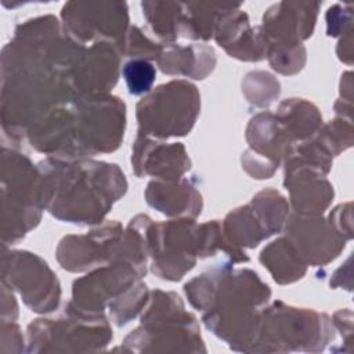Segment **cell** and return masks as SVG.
Instances as JSON below:
<instances>
[{
  "instance_id": "obj_13",
  "label": "cell",
  "mask_w": 354,
  "mask_h": 354,
  "mask_svg": "<svg viewBox=\"0 0 354 354\" xmlns=\"http://www.w3.org/2000/svg\"><path fill=\"white\" fill-rule=\"evenodd\" d=\"M147 267L113 257L76 279L72 286L71 304L86 313H104V308L145 275Z\"/></svg>"
},
{
  "instance_id": "obj_3",
  "label": "cell",
  "mask_w": 354,
  "mask_h": 354,
  "mask_svg": "<svg viewBox=\"0 0 354 354\" xmlns=\"http://www.w3.org/2000/svg\"><path fill=\"white\" fill-rule=\"evenodd\" d=\"M43 206L55 218L80 225L100 224L127 191V181L115 163L90 158L47 156L37 163Z\"/></svg>"
},
{
  "instance_id": "obj_33",
  "label": "cell",
  "mask_w": 354,
  "mask_h": 354,
  "mask_svg": "<svg viewBox=\"0 0 354 354\" xmlns=\"http://www.w3.org/2000/svg\"><path fill=\"white\" fill-rule=\"evenodd\" d=\"M274 71L282 75H295L303 69L307 51L303 43L292 46H268L266 57Z\"/></svg>"
},
{
  "instance_id": "obj_40",
  "label": "cell",
  "mask_w": 354,
  "mask_h": 354,
  "mask_svg": "<svg viewBox=\"0 0 354 354\" xmlns=\"http://www.w3.org/2000/svg\"><path fill=\"white\" fill-rule=\"evenodd\" d=\"M351 33L353 30L347 32L346 35H343V37L340 39L339 44H337V55L339 58L346 62V64H351V57H353V46H351Z\"/></svg>"
},
{
  "instance_id": "obj_39",
  "label": "cell",
  "mask_w": 354,
  "mask_h": 354,
  "mask_svg": "<svg viewBox=\"0 0 354 354\" xmlns=\"http://www.w3.org/2000/svg\"><path fill=\"white\" fill-rule=\"evenodd\" d=\"M333 326L342 333V337L344 339L346 344L351 343V336H353V313L348 308L339 310L333 315Z\"/></svg>"
},
{
  "instance_id": "obj_15",
  "label": "cell",
  "mask_w": 354,
  "mask_h": 354,
  "mask_svg": "<svg viewBox=\"0 0 354 354\" xmlns=\"http://www.w3.org/2000/svg\"><path fill=\"white\" fill-rule=\"evenodd\" d=\"M123 231L120 223L106 221L86 235H66L59 241L55 257L71 272L94 270L113 259Z\"/></svg>"
},
{
  "instance_id": "obj_25",
  "label": "cell",
  "mask_w": 354,
  "mask_h": 354,
  "mask_svg": "<svg viewBox=\"0 0 354 354\" xmlns=\"http://www.w3.org/2000/svg\"><path fill=\"white\" fill-rule=\"evenodd\" d=\"M221 231L227 242L238 249H253L271 236L267 225L252 205L231 210L221 223Z\"/></svg>"
},
{
  "instance_id": "obj_9",
  "label": "cell",
  "mask_w": 354,
  "mask_h": 354,
  "mask_svg": "<svg viewBox=\"0 0 354 354\" xmlns=\"http://www.w3.org/2000/svg\"><path fill=\"white\" fill-rule=\"evenodd\" d=\"M73 159L116 151L124 136L126 105L112 94L71 102Z\"/></svg>"
},
{
  "instance_id": "obj_31",
  "label": "cell",
  "mask_w": 354,
  "mask_h": 354,
  "mask_svg": "<svg viewBox=\"0 0 354 354\" xmlns=\"http://www.w3.org/2000/svg\"><path fill=\"white\" fill-rule=\"evenodd\" d=\"M279 82L268 72L253 71L242 80V94L246 101L257 108H266L279 97Z\"/></svg>"
},
{
  "instance_id": "obj_20",
  "label": "cell",
  "mask_w": 354,
  "mask_h": 354,
  "mask_svg": "<svg viewBox=\"0 0 354 354\" xmlns=\"http://www.w3.org/2000/svg\"><path fill=\"white\" fill-rule=\"evenodd\" d=\"M147 203L155 210L178 218H195L203 201L199 189L188 180H152L145 189Z\"/></svg>"
},
{
  "instance_id": "obj_24",
  "label": "cell",
  "mask_w": 354,
  "mask_h": 354,
  "mask_svg": "<svg viewBox=\"0 0 354 354\" xmlns=\"http://www.w3.org/2000/svg\"><path fill=\"white\" fill-rule=\"evenodd\" d=\"M246 140L250 151L275 166H279L288 148L292 145L271 112H260L250 119L246 127Z\"/></svg>"
},
{
  "instance_id": "obj_4",
  "label": "cell",
  "mask_w": 354,
  "mask_h": 354,
  "mask_svg": "<svg viewBox=\"0 0 354 354\" xmlns=\"http://www.w3.org/2000/svg\"><path fill=\"white\" fill-rule=\"evenodd\" d=\"M152 272L166 281H180L196 264L198 257L228 252L221 224L217 220L203 224L194 218L151 223L147 230Z\"/></svg>"
},
{
  "instance_id": "obj_19",
  "label": "cell",
  "mask_w": 354,
  "mask_h": 354,
  "mask_svg": "<svg viewBox=\"0 0 354 354\" xmlns=\"http://www.w3.org/2000/svg\"><path fill=\"white\" fill-rule=\"evenodd\" d=\"M217 44L230 57L257 62L267 57L268 43L260 26H250L249 17L241 4H231L216 22L213 33Z\"/></svg>"
},
{
  "instance_id": "obj_38",
  "label": "cell",
  "mask_w": 354,
  "mask_h": 354,
  "mask_svg": "<svg viewBox=\"0 0 354 354\" xmlns=\"http://www.w3.org/2000/svg\"><path fill=\"white\" fill-rule=\"evenodd\" d=\"M328 221L330 225L346 239L350 241L353 238V216H351V202L342 203L336 206L330 214Z\"/></svg>"
},
{
  "instance_id": "obj_6",
  "label": "cell",
  "mask_w": 354,
  "mask_h": 354,
  "mask_svg": "<svg viewBox=\"0 0 354 354\" xmlns=\"http://www.w3.org/2000/svg\"><path fill=\"white\" fill-rule=\"evenodd\" d=\"M335 337L330 317L282 301L264 307L252 351H322Z\"/></svg>"
},
{
  "instance_id": "obj_11",
  "label": "cell",
  "mask_w": 354,
  "mask_h": 354,
  "mask_svg": "<svg viewBox=\"0 0 354 354\" xmlns=\"http://www.w3.org/2000/svg\"><path fill=\"white\" fill-rule=\"evenodd\" d=\"M64 32L80 46L97 41L120 44L129 25L124 1H68L61 10Z\"/></svg>"
},
{
  "instance_id": "obj_32",
  "label": "cell",
  "mask_w": 354,
  "mask_h": 354,
  "mask_svg": "<svg viewBox=\"0 0 354 354\" xmlns=\"http://www.w3.org/2000/svg\"><path fill=\"white\" fill-rule=\"evenodd\" d=\"M314 138L333 158L353 145L351 120L335 118L326 124H322Z\"/></svg>"
},
{
  "instance_id": "obj_12",
  "label": "cell",
  "mask_w": 354,
  "mask_h": 354,
  "mask_svg": "<svg viewBox=\"0 0 354 354\" xmlns=\"http://www.w3.org/2000/svg\"><path fill=\"white\" fill-rule=\"evenodd\" d=\"M3 281L18 290L35 313L54 311L61 299V285L48 264L35 253L10 250L3 253Z\"/></svg>"
},
{
  "instance_id": "obj_29",
  "label": "cell",
  "mask_w": 354,
  "mask_h": 354,
  "mask_svg": "<svg viewBox=\"0 0 354 354\" xmlns=\"http://www.w3.org/2000/svg\"><path fill=\"white\" fill-rule=\"evenodd\" d=\"M250 205L259 213L271 235L283 230L289 217V203L283 195L272 188H267L256 194Z\"/></svg>"
},
{
  "instance_id": "obj_16",
  "label": "cell",
  "mask_w": 354,
  "mask_h": 354,
  "mask_svg": "<svg viewBox=\"0 0 354 354\" xmlns=\"http://www.w3.org/2000/svg\"><path fill=\"white\" fill-rule=\"evenodd\" d=\"M122 57L119 44L112 41H97L86 47L71 72L76 100L109 94L118 83Z\"/></svg>"
},
{
  "instance_id": "obj_23",
  "label": "cell",
  "mask_w": 354,
  "mask_h": 354,
  "mask_svg": "<svg viewBox=\"0 0 354 354\" xmlns=\"http://www.w3.org/2000/svg\"><path fill=\"white\" fill-rule=\"evenodd\" d=\"M274 115L290 144L313 138L324 124L318 108L304 98L283 100Z\"/></svg>"
},
{
  "instance_id": "obj_14",
  "label": "cell",
  "mask_w": 354,
  "mask_h": 354,
  "mask_svg": "<svg viewBox=\"0 0 354 354\" xmlns=\"http://www.w3.org/2000/svg\"><path fill=\"white\" fill-rule=\"evenodd\" d=\"M283 231L306 266H325L346 246V239L322 214L292 213Z\"/></svg>"
},
{
  "instance_id": "obj_34",
  "label": "cell",
  "mask_w": 354,
  "mask_h": 354,
  "mask_svg": "<svg viewBox=\"0 0 354 354\" xmlns=\"http://www.w3.org/2000/svg\"><path fill=\"white\" fill-rule=\"evenodd\" d=\"M122 76L130 94L142 95L151 91L156 77V69L151 61L133 58L123 65Z\"/></svg>"
},
{
  "instance_id": "obj_22",
  "label": "cell",
  "mask_w": 354,
  "mask_h": 354,
  "mask_svg": "<svg viewBox=\"0 0 354 354\" xmlns=\"http://www.w3.org/2000/svg\"><path fill=\"white\" fill-rule=\"evenodd\" d=\"M217 58L213 47L207 44H176L163 43L158 66L165 75L184 76L196 80L205 79L216 66Z\"/></svg>"
},
{
  "instance_id": "obj_10",
  "label": "cell",
  "mask_w": 354,
  "mask_h": 354,
  "mask_svg": "<svg viewBox=\"0 0 354 354\" xmlns=\"http://www.w3.org/2000/svg\"><path fill=\"white\" fill-rule=\"evenodd\" d=\"M112 339L104 313H86L65 306L58 319H36L28 326V351H100Z\"/></svg>"
},
{
  "instance_id": "obj_2",
  "label": "cell",
  "mask_w": 354,
  "mask_h": 354,
  "mask_svg": "<svg viewBox=\"0 0 354 354\" xmlns=\"http://www.w3.org/2000/svg\"><path fill=\"white\" fill-rule=\"evenodd\" d=\"M231 266L223 263L202 272L185 283L184 292L191 306L203 311L202 321L213 335L235 351L250 353L271 290L254 271Z\"/></svg>"
},
{
  "instance_id": "obj_26",
  "label": "cell",
  "mask_w": 354,
  "mask_h": 354,
  "mask_svg": "<svg viewBox=\"0 0 354 354\" xmlns=\"http://www.w3.org/2000/svg\"><path fill=\"white\" fill-rule=\"evenodd\" d=\"M259 259L270 271L272 279L279 285L296 282L301 279L307 271V266L286 236H281L268 243L261 250Z\"/></svg>"
},
{
  "instance_id": "obj_5",
  "label": "cell",
  "mask_w": 354,
  "mask_h": 354,
  "mask_svg": "<svg viewBox=\"0 0 354 354\" xmlns=\"http://www.w3.org/2000/svg\"><path fill=\"white\" fill-rule=\"evenodd\" d=\"M196 318L185 311L174 292L152 290L141 315V325L129 333L123 346L129 351L205 353Z\"/></svg>"
},
{
  "instance_id": "obj_8",
  "label": "cell",
  "mask_w": 354,
  "mask_h": 354,
  "mask_svg": "<svg viewBox=\"0 0 354 354\" xmlns=\"http://www.w3.org/2000/svg\"><path fill=\"white\" fill-rule=\"evenodd\" d=\"M138 133L163 140L187 136L201 112V94L187 80H170L142 97L136 108Z\"/></svg>"
},
{
  "instance_id": "obj_28",
  "label": "cell",
  "mask_w": 354,
  "mask_h": 354,
  "mask_svg": "<svg viewBox=\"0 0 354 354\" xmlns=\"http://www.w3.org/2000/svg\"><path fill=\"white\" fill-rule=\"evenodd\" d=\"M232 3H184V18L181 37L206 41L213 37L216 22L223 11Z\"/></svg>"
},
{
  "instance_id": "obj_21",
  "label": "cell",
  "mask_w": 354,
  "mask_h": 354,
  "mask_svg": "<svg viewBox=\"0 0 354 354\" xmlns=\"http://www.w3.org/2000/svg\"><path fill=\"white\" fill-rule=\"evenodd\" d=\"M283 185L289 191L293 213L299 214H322L335 195L333 185L328 178L308 169L285 174Z\"/></svg>"
},
{
  "instance_id": "obj_36",
  "label": "cell",
  "mask_w": 354,
  "mask_h": 354,
  "mask_svg": "<svg viewBox=\"0 0 354 354\" xmlns=\"http://www.w3.org/2000/svg\"><path fill=\"white\" fill-rule=\"evenodd\" d=\"M353 30L351 4H335L326 11V35L336 37Z\"/></svg>"
},
{
  "instance_id": "obj_27",
  "label": "cell",
  "mask_w": 354,
  "mask_h": 354,
  "mask_svg": "<svg viewBox=\"0 0 354 354\" xmlns=\"http://www.w3.org/2000/svg\"><path fill=\"white\" fill-rule=\"evenodd\" d=\"M142 15L156 37L165 44L181 37L184 3L181 1H142Z\"/></svg>"
},
{
  "instance_id": "obj_7",
  "label": "cell",
  "mask_w": 354,
  "mask_h": 354,
  "mask_svg": "<svg viewBox=\"0 0 354 354\" xmlns=\"http://www.w3.org/2000/svg\"><path fill=\"white\" fill-rule=\"evenodd\" d=\"M3 243H15L41 218V176L24 153L3 147Z\"/></svg>"
},
{
  "instance_id": "obj_1",
  "label": "cell",
  "mask_w": 354,
  "mask_h": 354,
  "mask_svg": "<svg viewBox=\"0 0 354 354\" xmlns=\"http://www.w3.org/2000/svg\"><path fill=\"white\" fill-rule=\"evenodd\" d=\"M84 48L54 15L17 26L1 54V122L11 140L26 137L48 112L76 100L71 72Z\"/></svg>"
},
{
  "instance_id": "obj_18",
  "label": "cell",
  "mask_w": 354,
  "mask_h": 354,
  "mask_svg": "<svg viewBox=\"0 0 354 354\" xmlns=\"http://www.w3.org/2000/svg\"><path fill=\"white\" fill-rule=\"evenodd\" d=\"M131 167L137 177L178 180L189 170L191 159L181 142L166 144L137 133L131 148Z\"/></svg>"
},
{
  "instance_id": "obj_30",
  "label": "cell",
  "mask_w": 354,
  "mask_h": 354,
  "mask_svg": "<svg viewBox=\"0 0 354 354\" xmlns=\"http://www.w3.org/2000/svg\"><path fill=\"white\" fill-rule=\"evenodd\" d=\"M149 297L151 293L147 285L142 281H138L130 289H127L124 293H122L119 297L108 304L112 321L118 326L129 324L141 311H144L149 301Z\"/></svg>"
},
{
  "instance_id": "obj_37",
  "label": "cell",
  "mask_w": 354,
  "mask_h": 354,
  "mask_svg": "<svg viewBox=\"0 0 354 354\" xmlns=\"http://www.w3.org/2000/svg\"><path fill=\"white\" fill-rule=\"evenodd\" d=\"M242 167L245 169V171L249 176H252L253 178H259V180L272 177V174L278 169V166H275L270 160L256 155L250 149H248L242 153Z\"/></svg>"
},
{
  "instance_id": "obj_17",
  "label": "cell",
  "mask_w": 354,
  "mask_h": 354,
  "mask_svg": "<svg viewBox=\"0 0 354 354\" xmlns=\"http://www.w3.org/2000/svg\"><path fill=\"white\" fill-rule=\"evenodd\" d=\"M321 3L279 1L263 15L261 30L268 46L300 44L308 39L315 28Z\"/></svg>"
},
{
  "instance_id": "obj_35",
  "label": "cell",
  "mask_w": 354,
  "mask_h": 354,
  "mask_svg": "<svg viewBox=\"0 0 354 354\" xmlns=\"http://www.w3.org/2000/svg\"><path fill=\"white\" fill-rule=\"evenodd\" d=\"M123 57H130L131 59H145L156 61L162 53L163 44L151 40L138 26H130L124 39L119 44Z\"/></svg>"
}]
</instances>
